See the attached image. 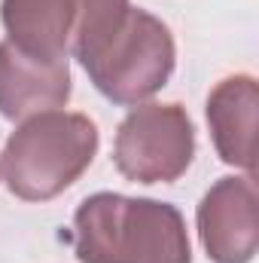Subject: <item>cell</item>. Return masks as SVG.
<instances>
[{
	"instance_id": "cell-4",
	"label": "cell",
	"mask_w": 259,
	"mask_h": 263,
	"mask_svg": "<svg viewBox=\"0 0 259 263\" xmlns=\"http://www.w3.org/2000/svg\"><path fill=\"white\" fill-rule=\"evenodd\" d=\"M195 153V132L180 104H137L119 123L113 159L134 184L177 181Z\"/></svg>"
},
{
	"instance_id": "cell-7",
	"label": "cell",
	"mask_w": 259,
	"mask_h": 263,
	"mask_svg": "<svg viewBox=\"0 0 259 263\" xmlns=\"http://www.w3.org/2000/svg\"><path fill=\"white\" fill-rule=\"evenodd\" d=\"M256 107L259 89L253 77H229L207 98V123L223 162L256 172Z\"/></svg>"
},
{
	"instance_id": "cell-1",
	"label": "cell",
	"mask_w": 259,
	"mask_h": 263,
	"mask_svg": "<svg viewBox=\"0 0 259 263\" xmlns=\"http://www.w3.org/2000/svg\"><path fill=\"white\" fill-rule=\"evenodd\" d=\"M73 248L82 263L192 260L186 223L174 205L119 193H95L76 208Z\"/></svg>"
},
{
	"instance_id": "cell-2",
	"label": "cell",
	"mask_w": 259,
	"mask_h": 263,
	"mask_svg": "<svg viewBox=\"0 0 259 263\" xmlns=\"http://www.w3.org/2000/svg\"><path fill=\"white\" fill-rule=\"evenodd\" d=\"M98 150V129L82 114L46 110L21 120L9 135L0 175L25 202H46L64 193L67 187L92 165Z\"/></svg>"
},
{
	"instance_id": "cell-6",
	"label": "cell",
	"mask_w": 259,
	"mask_h": 263,
	"mask_svg": "<svg viewBox=\"0 0 259 263\" xmlns=\"http://www.w3.org/2000/svg\"><path fill=\"white\" fill-rule=\"evenodd\" d=\"M70 98L67 59L43 62L9 40L0 43V117L28 120L46 110H61Z\"/></svg>"
},
{
	"instance_id": "cell-8",
	"label": "cell",
	"mask_w": 259,
	"mask_h": 263,
	"mask_svg": "<svg viewBox=\"0 0 259 263\" xmlns=\"http://www.w3.org/2000/svg\"><path fill=\"white\" fill-rule=\"evenodd\" d=\"M9 43L34 59L61 62L73 34V0H3Z\"/></svg>"
},
{
	"instance_id": "cell-5",
	"label": "cell",
	"mask_w": 259,
	"mask_h": 263,
	"mask_svg": "<svg viewBox=\"0 0 259 263\" xmlns=\"http://www.w3.org/2000/svg\"><path fill=\"white\" fill-rule=\"evenodd\" d=\"M198 233L213 263H250L259 245L253 178H220L198 205Z\"/></svg>"
},
{
	"instance_id": "cell-3",
	"label": "cell",
	"mask_w": 259,
	"mask_h": 263,
	"mask_svg": "<svg viewBox=\"0 0 259 263\" xmlns=\"http://www.w3.org/2000/svg\"><path fill=\"white\" fill-rule=\"evenodd\" d=\"M79 65L110 101L140 104L168 83L174 70V40L156 15L131 6L125 22Z\"/></svg>"
}]
</instances>
